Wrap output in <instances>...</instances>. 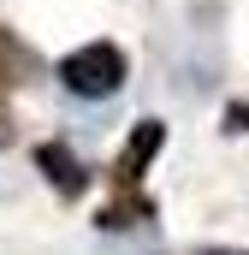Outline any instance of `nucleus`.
I'll return each instance as SVG.
<instances>
[{"label":"nucleus","mask_w":249,"mask_h":255,"mask_svg":"<svg viewBox=\"0 0 249 255\" xmlns=\"http://www.w3.org/2000/svg\"><path fill=\"white\" fill-rule=\"evenodd\" d=\"M142 214H148V208H142V202H113V208H107V214H101V226H113V232H119V226H136V220H142Z\"/></svg>","instance_id":"20e7f679"},{"label":"nucleus","mask_w":249,"mask_h":255,"mask_svg":"<svg viewBox=\"0 0 249 255\" xmlns=\"http://www.w3.org/2000/svg\"><path fill=\"white\" fill-rule=\"evenodd\" d=\"M0 77H6V71H0Z\"/></svg>","instance_id":"423d86ee"},{"label":"nucleus","mask_w":249,"mask_h":255,"mask_svg":"<svg viewBox=\"0 0 249 255\" xmlns=\"http://www.w3.org/2000/svg\"><path fill=\"white\" fill-rule=\"evenodd\" d=\"M36 166L54 178V190H60V196H83V184H89V172L71 160L65 142H42V148H36Z\"/></svg>","instance_id":"7ed1b4c3"},{"label":"nucleus","mask_w":249,"mask_h":255,"mask_svg":"<svg viewBox=\"0 0 249 255\" xmlns=\"http://www.w3.org/2000/svg\"><path fill=\"white\" fill-rule=\"evenodd\" d=\"M160 142H166V125H160V119H142V125L130 130V142L119 148V178L124 184H136V178L148 172V160L160 154Z\"/></svg>","instance_id":"f03ea898"},{"label":"nucleus","mask_w":249,"mask_h":255,"mask_svg":"<svg viewBox=\"0 0 249 255\" xmlns=\"http://www.w3.org/2000/svg\"><path fill=\"white\" fill-rule=\"evenodd\" d=\"M6 142H12V119L0 113V148H6Z\"/></svg>","instance_id":"39448f33"},{"label":"nucleus","mask_w":249,"mask_h":255,"mask_svg":"<svg viewBox=\"0 0 249 255\" xmlns=\"http://www.w3.org/2000/svg\"><path fill=\"white\" fill-rule=\"evenodd\" d=\"M60 83L71 95H89V101H101V95H113L124 83V54L113 42H89V48H77V54H65L60 60Z\"/></svg>","instance_id":"f257e3e1"}]
</instances>
